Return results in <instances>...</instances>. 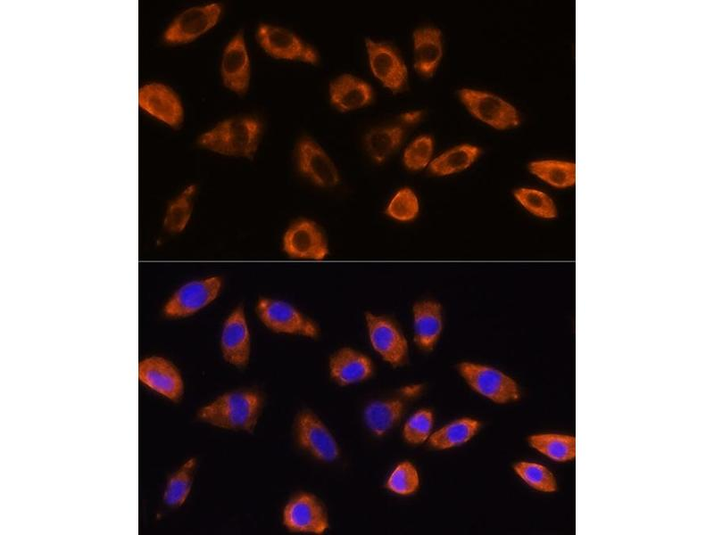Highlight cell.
Returning <instances> with one entry per match:
<instances>
[{
    "label": "cell",
    "instance_id": "6",
    "mask_svg": "<svg viewBox=\"0 0 714 535\" xmlns=\"http://www.w3.org/2000/svg\"><path fill=\"white\" fill-rule=\"evenodd\" d=\"M221 287L220 276L187 282L167 300L163 307V314L170 318L192 316L212 302L220 294Z\"/></svg>",
    "mask_w": 714,
    "mask_h": 535
},
{
    "label": "cell",
    "instance_id": "16",
    "mask_svg": "<svg viewBox=\"0 0 714 535\" xmlns=\"http://www.w3.org/2000/svg\"><path fill=\"white\" fill-rule=\"evenodd\" d=\"M365 44L374 76L391 91H402L407 82V69L395 49L369 38L365 40Z\"/></svg>",
    "mask_w": 714,
    "mask_h": 535
},
{
    "label": "cell",
    "instance_id": "2",
    "mask_svg": "<svg viewBox=\"0 0 714 535\" xmlns=\"http://www.w3.org/2000/svg\"><path fill=\"white\" fill-rule=\"evenodd\" d=\"M262 406L260 393L239 390L219 396L201 407L197 416L219 428L251 432L257 424Z\"/></svg>",
    "mask_w": 714,
    "mask_h": 535
},
{
    "label": "cell",
    "instance_id": "14",
    "mask_svg": "<svg viewBox=\"0 0 714 535\" xmlns=\"http://www.w3.org/2000/svg\"><path fill=\"white\" fill-rule=\"evenodd\" d=\"M368 333L373 349L394 366L403 365L407 358V342L397 325L389 318L365 313Z\"/></svg>",
    "mask_w": 714,
    "mask_h": 535
},
{
    "label": "cell",
    "instance_id": "33",
    "mask_svg": "<svg viewBox=\"0 0 714 535\" xmlns=\"http://www.w3.org/2000/svg\"><path fill=\"white\" fill-rule=\"evenodd\" d=\"M419 210V203L416 194L411 189L404 187L393 196L386 213L397 221L409 222L417 217Z\"/></svg>",
    "mask_w": 714,
    "mask_h": 535
},
{
    "label": "cell",
    "instance_id": "34",
    "mask_svg": "<svg viewBox=\"0 0 714 535\" xmlns=\"http://www.w3.org/2000/svg\"><path fill=\"white\" fill-rule=\"evenodd\" d=\"M433 140L429 136H421L413 140L403 153V163L411 170H419L430 161Z\"/></svg>",
    "mask_w": 714,
    "mask_h": 535
},
{
    "label": "cell",
    "instance_id": "22",
    "mask_svg": "<svg viewBox=\"0 0 714 535\" xmlns=\"http://www.w3.org/2000/svg\"><path fill=\"white\" fill-rule=\"evenodd\" d=\"M414 67L419 74L430 77L435 72L443 54L441 31L428 26L413 33Z\"/></svg>",
    "mask_w": 714,
    "mask_h": 535
},
{
    "label": "cell",
    "instance_id": "10",
    "mask_svg": "<svg viewBox=\"0 0 714 535\" xmlns=\"http://www.w3.org/2000/svg\"><path fill=\"white\" fill-rule=\"evenodd\" d=\"M262 48L270 55L285 60H298L315 64L318 52L292 31L275 25L261 24L256 33Z\"/></svg>",
    "mask_w": 714,
    "mask_h": 535
},
{
    "label": "cell",
    "instance_id": "7",
    "mask_svg": "<svg viewBox=\"0 0 714 535\" xmlns=\"http://www.w3.org/2000/svg\"><path fill=\"white\" fill-rule=\"evenodd\" d=\"M459 371L477 392L496 403H508L519 399L516 382L502 372L486 366L462 362Z\"/></svg>",
    "mask_w": 714,
    "mask_h": 535
},
{
    "label": "cell",
    "instance_id": "25",
    "mask_svg": "<svg viewBox=\"0 0 714 535\" xmlns=\"http://www.w3.org/2000/svg\"><path fill=\"white\" fill-rule=\"evenodd\" d=\"M528 442L532 448L557 462H566L576 457L575 437L561 433H539L531 435Z\"/></svg>",
    "mask_w": 714,
    "mask_h": 535
},
{
    "label": "cell",
    "instance_id": "31",
    "mask_svg": "<svg viewBox=\"0 0 714 535\" xmlns=\"http://www.w3.org/2000/svg\"><path fill=\"white\" fill-rule=\"evenodd\" d=\"M195 192V185H187L169 203L163 222L169 232L176 234L185 229L192 214Z\"/></svg>",
    "mask_w": 714,
    "mask_h": 535
},
{
    "label": "cell",
    "instance_id": "28",
    "mask_svg": "<svg viewBox=\"0 0 714 535\" xmlns=\"http://www.w3.org/2000/svg\"><path fill=\"white\" fill-rule=\"evenodd\" d=\"M480 424L471 418L458 419L430 436V446L439 449H449L468 441L477 432Z\"/></svg>",
    "mask_w": 714,
    "mask_h": 535
},
{
    "label": "cell",
    "instance_id": "30",
    "mask_svg": "<svg viewBox=\"0 0 714 535\" xmlns=\"http://www.w3.org/2000/svg\"><path fill=\"white\" fill-rule=\"evenodd\" d=\"M513 196L521 207L538 218L552 220L558 216V208L555 202L542 190L532 187H519L514 190Z\"/></svg>",
    "mask_w": 714,
    "mask_h": 535
},
{
    "label": "cell",
    "instance_id": "20",
    "mask_svg": "<svg viewBox=\"0 0 714 535\" xmlns=\"http://www.w3.org/2000/svg\"><path fill=\"white\" fill-rule=\"evenodd\" d=\"M414 340L424 350H430L443 328L442 306L436 300H425L413 305Z\"/></svg>",
    "mask_w": 714,
    "mask_h": 535
},
{
    "label": "cell",
    "instance_id": "15",
    "mask_svg": "<svg viewBox=\"0 0 714 535\" xmlns=\"http://www.w3.org/2000/svg\"><path fill=\"white\" fill-rule=\"evenodd\" d=\"M139 381L164 398L177 402L184 391V384L178 369L168 359L162 357H148L138 364Z\"/></svg>",
    "mask_w": 714,
    "mask_h": 535
},
{
    "label": "cell",
    "instance_id": "3",
    "mask_svg": "<svg viewBox=\"0 0 714 535\" xmlns=\"http://www.w3.org/2000/svg\"><path fill=\"white\" fill-rule=\"evenodd\" d=\"M221 12L222 5L219 3L187 8L167 25L162 40L170 45L190 43L213 28Z\"/></svg>",
    "mask_w": 714,
    "mask_h": 535
},
{
    "label": "cell",
    "instance_id": "32",
    "mask_svg": "<svg viewBox=\"0 0 714 535\" xmlns=\"http://www.w3.org/2000/svg\"><path fill=\"white\" fill-rule=\"evenodd\" d=\"M517 474L530 487L543 492L557 490V482L553 473L544 465L521 461L514 465Z\"/></svg>",
    "mask_w": 714,
    "mask_h": 535
},
{
    "label": "cell",
    "instance_id": "9",
    "mask_svg": "<svg viewBox=\"0 0 714 535\" xmlns=\"http://www.w3.org/2000/svg\"><path fill=\"white\" fill-rule=\"evenodd\" d=\"M295 163L299 173L314 185L321 188H333L339 185L338 170L314 140L302 136L295 150Z\"/></svg>",
    "mask_w": 714,
    "mask_h": 535
},
{
    "label": "cell",
    "instance_id": "8",
    "mask_svg": "<svg viewBox=\"0 0 714 535\" xmlns=\"http://www.w3.org/2000/svg\"><path fill=\"white\" fill-rule=\"evenodd\" d=\"M459 97L474 117L497 129L514 128L520 123L517 109L494 94L462 88Z\"/></svg>",
    "mask_w": 714,
    "mask_h": 535
},
{
    "label": "cell",
    "instance_id": "18",
    "mask_svg": "<svg viewBox=\"0 0 714 535\" xmlns=\"http://www.w3.org/2000/svg\"><path fill=\"white\" fill-rule=\"evenodd\" d=\"M220 74L228 89L241 95L246 93L250 81V60L242 30L231 38L223 51Z\"/></svg>",
    "mask_w": 714,
    "mask_h": 535
},
{
    "label": "cell",
    "instance_id": "19",
    "mask_svg": "<svg viewBox=\"0 0 714 535\" xmlns=\"http://www.w3.org/2000/svg\"><path fill=\"white\" fill-rule=\"evenodd\" d=\"M371 360L364 354L348 347L336 351L329 359L331 378L339 385H348L369 378L372 374Z\"/></svg>",
    "mask_w": 714,
    "mask_h": 535
},
{
    "label": "cell",
    "instance_id": "12",
    "mask_svg": "<svg viewBox=\"0 0 714 535\" xmlns=\"http://www.w3.org/2000/svg\"><path fill=\"white\" fill-rule=\"evenodd\" d=\"M295 434L300 448L320 461L332 462L339 455L334 437L310 410H303L296 416Z\"/></svg>",
    "mask_w": 714,
    "mask_h": 535
},
{
    "label": "cell",
    "instance_id": "23",
    "mask_svg": "<svg viewBox=\"0 0 714 535\" xmlns=\"http://www.w3.org/2000/svg\"><path fill=\"white\" fill-rule=\"evenodd\" d=\"M404 133L397 125L371 128L363 137L365 151L375 162L382 163L399 147Z\"/></svg>",
    "mask_w": 714,
    "mask_h": 535
},
{
    "label": "cell",
    "instance_id": "27",
    "mask_svg": "<svg viewBox=\"0 0 714 535\" xmlns=\"http://www.w3.org/2000/svg\"><path fill=\"white\" fill-rule=\"evenodd\" d=\"M403 409L399 399L373 402L365 408L364 419L371 432L382 435L399 421Z\"/></svg>",
    "mask_w": 714,
    "mask_h": 535
},
{
    "label": "cell",
    "instance_id": "13",
    "mask_svg": "<svg viewBox=\"0 0 714 535\" xmlns=\"http://www.w3.org/2000/svg\"><path fill=\"white\" fill-rule=\"evenodd\" d=\"M283 523L292 532L322 534L328 527L326 510L314 495L300 492L286 505Z\"/></svg>",
    "mask_w": 714,
    "mask_h": 535
},
{
    "label": "cell",
    "instance_id": "5",
    "mask_svg": "<svg viewBox=\"0 0 714 535\" xmlns=\"http://www.w3.org/2000/svg\"><path fill=\"white\" fill-rule=\"evenodd\" d=\"M137 103L142 111L155 120L177 128L184 119V107L178 95L168 85L151 81L137 91Z\"/></svg>",
    "mask_w": 714,
    "mask_h": 535
},
{
    "label": "cell",
    "instance_id": "11",
    "mask_svg": "<svg viewBox=\"0 0 714 535\" xmlns=\"http://www.w3.org/2000/svg\"><path fill=\"white\" fill-rule=\"evenodd\" d=\"M285 253L296 259H324L328 254L326 237L319 226L308 218H298L286 230L282 239Z\"/></svg>",
    "mask_w": 714,
    "mask_h": 535
},
{
    "label": "cell",
    "instance_id": "35",
    "mask_svg": "<svg viewBox=\"0 0 714 535\" xmlns=\"http://www.w3.org/2000/svg\"><path fill=\"white\" fill-rule=\"evenodd\" d=\"M418 486L419 475L410 462H403L398 465L386 482V487L390 490L401 495H410L415 492Z\"/></svg>",
    "mask_w": 714,
    "mask_h": 535
},
{
    "label": "cell",
    "instance_id": "36",
    "mask_svg": "<svg viewBox=\"0 0 714 535\" xmlns=\"http://www.w3.org/2000/svg\"><path fill=\"white\" fill-rule=\"evenodd\" d=\"M433 415L428 409L416 412L403 427V437L411 444H419L425 441L431 431Z\"/></svg>",
    "mask_w": 714,
    "mask_h": 535
},
{
    "label": "cell",
    "instance_id": "37",
    "mask_svg": "<svg viewBox=\"0 0 714 535\" xmlns=\"http://www.w3.org/2000/svg\"><path fill=\"white\" fill-rule=\"evenodd\" d=\"M421 111H407L400 116V119L406 124H414L422 118Z\"/></svg>",
    "mask_w": 714,
    "mask_h": 535
},
{
    "label": "cell",
    "instance_id": "17",
    "mask_svg": "<svg viewBox=\"0 0 714 535\" xmlns=\"http://www.w3.org/2000/svg\"><path fill=\"white\" fill-rule=\"evenodd\" d=\"M224 359L237 367L245 366L250 358V332L243 305L236 307L226 318L220 336Z\"/></svg>",
    "mask_w": 714,
    "mask_h": 535
},
{
    "label": "cell",
    "instance_id": "29",
    "mask_svg": "<svg viewBox=\"0 0 714 535\" xmlns=\"http://www.w3.org/2000/svg\"><path fill=\"white\" fill-rule=\"evenodd\" d=\"M195 465V458H189L170 475L163 493L167 506L178 507L185 503L191 490Z\"/></svg>",
    "mask_w": 714,
    "mask_h": 535
},
{
    "label": "cell",
    "instance_id": "24",
    "mask_svg": "<svg viewBox=\"0 0 714 535\" xmlns=\"http://www.w3.org/2000/svg\"><path fill=\"white\" fill-rule=\"evenodd\" d=\"M535 177L555 189H568L576 184V164L563 160H538L528 164Z\"/></svg>",
    "mask_w": 714,
    "mask_h": 535
},
{
    "label": "cell",
    "instance_id": "26",
    "mask_svg": "<svg viewBox=\"0 0 714 535\" xmlns=\"http://www.w3.org/2000/svg\"><path fill=\"white\" fill-rule=\"evenodd\" d=\"M480 150L470 144L453 147L433 160L429 172L436 176H446L469 168L478 157Z\"/></svg>",
    "mask_w": 714,
    "mask_h": 535
},
{
    "label": "cell",
    "instance_id": "4",
    "mask_svg": "<svg viewBox=\"0 0 714 535\" xmlns=\"http://www.w3.org/2000/svg\"><path fill=\"white\" fill-rule=\"evenodd\" d=\"M256 312L262 324L275 333L310 338L319 335L317 324L288 302L262 297L257 301Z\"/></svg>",
    "mask_w": 714,
    "mask_h": 535
},
{
    "label": "cell",
    "instance_id": "21",
    "mask_svg": "<svg viewBox=\"0 0 714 535\" xmlns=\"http://www.w3.org/2000/svg\"><path fill=\"white\" fill-rule=\"evenodd\" d=\"M329 98L336 109L348 111L369 104L373 92L365 81L351 74H343L330 83Z\"/></svg>",
    "mask_w": 714,
    "mask_h": 535
},
{
    "label": "cell",
    "instance_id": "1",
    "mask_svg": "<svg viewBox=\"0 0 714 535\" xmlns=\"http://www.w3.org/2000/svg\"><path fill=\"white\" fill-rule=\"evenodd\" d=\"M263 125L255 116H238L225 119L203 133L197 144L206 150L228 156L253 158Z\"/></svg>",
    "mask_w": 714,
    "mask_h": 535
}]
</instances>
